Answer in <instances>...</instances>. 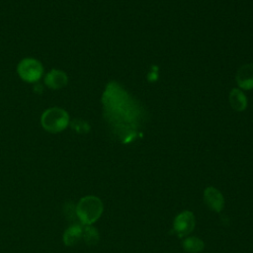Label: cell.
<instances>
[{"instance_id": "6da1fadb", "label": "cell", "mask_w": 253, "mask_h": 253, "mask_svg": "<svg viewBox=\"0 0 253 253\" xmlns=\"http://www.w3.org/2000/svg\"><path fill=\"white\" fill-rule=\"evenodd\" d=\"M102 102L105 117L113 126L116 134L123 142L131 141L135 137L136 123L140 118L136 102L115 82L106 87Z\"/></svg>"}, {"instance_id": "7a4b0ae2", "label": "cell", "mask_w": 253, "mask_h": 253, "mask_svg": "<svg viewBox=\"0 0 253 253\" xmlns=\"http://www.w3.org/2000/svg\"><path fill=\"white\" fill-rule=\"evenodd\" d=\"M103 203L96 196L83 197L77 204L75 211L79 220L85 225L94 223L103 212Z\"/></svg>"}, {"instance_id": "3957f363", "label": "cell", "mask_w": 253, "mask_h": 253, "mask_svg": "<svg viewBox=\"0 0 253 253\" xmlns=\"http://www.w3.org/2000/svg\"><path fill=\"white\" fill-rule=\"evenodd\" d=\"M41 124L47 132L58 133L64 130L69 125V115L61 108L52 107L42 113Z\"/></svg>"}, {"instance_id": "277c9868", "label": "cell", "mask_w": 253, "mask_h": 253, "mask_svg": "<svg viewBox=\"0 0 253 253\" xmlns=\"http://www.w3.org/2000/svg\"><path fill=\"white\" fill-rule=\"evenodd\" d=\"M17 72L23 81L28 83H36L41 79L43 73V67L38 59L27 57L19 62Z\"/></svg>"}, {"instance_id": "5b68a950", "label": "cell", "mask_w": 253, "mask_h": 253, "mask_svg": "<svg viewBox=\"0 0 253 253\" xmlns=\"http://www.w3.org/2000/svg\"><path fill=\"white\" fill-rule=\"evenodd\" d=\"M195 227V216L193 212L185 211L180 212L174 219L173 228L179 237L189 234Z\"/></svg>"}, {"instance_id": "8992f818", "label": "cell", "mask_w": 253, "mask_h": 253, "mask_svg": "<svg viewBox=\"0 0 253 253\" xmlns=\"http://www.w3.org/2000/svg\"><path fill=\"white\" fill-rule=\"evenodd\" d=\"M204 200L207 206L212 211L219 212L224 206V199L222 194L213 187H208L204 192Z\"/></svg>"}, {"instance_id": "52a82bcc", "label": "cell", "mask_w": 253, "mask_h": 253, "mask_svg": "<svg viewBox=\"0 0 253 253\" xmlns=\"http://www.w3.org/2000/svg\"><path fill=\"white\" fill-rule=\"evenodd\" d=\"M68 78L64 71L59 69H51L44 77L45 85L53 90H58L67 85Z\"/></svg>"}, {"instance_id": "ba28073f", "label": "cell", "mask_w": 253, "mask_h": 253, "mask_svg": "<svg viewBox=\"0 0 253 253\" xmlns=\"http://www.w3.org/2000/svg\"><path fill=\"white\" fill-rule=\"evenodd\" d=\"M236 81L240 88L250 90L253 88V64H245L239 68Z\"/></svg>"}, {"instance_id": "9c48e42d", "label": "cell", "mask_w": 253, "mask_h": 253, "mask_svg": "<svg viewBox=\"0 0 253 253\" xmlns=\"http://www.w3.org/2000/svg\"><path fill=\"white\" fill-rule=\"evenodd\" d=\"M83 228L79 224H72L63 233V242L67 246L75 245L82 237Z\"/></svg>"}, {"instance_id": "30bf717a", "label": "cell", "mask_w": 253, "mask_h": 253, "mask_svg": "<svg viewBox=\"0 0 253 253\" xmlns=\"http://www.w3.org/2000/svg\"><path fill=\"white\" fill-rule=\"evenodd\" d=\"M229 101L232 108L237 111H242L246 107V98L244 94L237 89H234L231 91L229 96Z\"/></svg>"}, {"instance_id": "8fae6325", "label": "cell", "mask_w": 253, "mask_h": 253, "mask_svg": "<svg viewBox=\"0 0 253 253\" xmlns=\"http://www.w3.org/2000/svg\"><path fill=\"white\" fill-rule=\"evenodd\" d=\"M183 247L188 253H199L204 249V242L196 236L187 237L183 241Z\"/></svg>"}, {"instance_id": "7c38bea8", "label": "cell", "mask_w": 253, "mask_h": 253, "mask_svg": "<svg viewBox=\"0 0 253 253\" xmlns=\"http://www.w3.org/2000/svg\"><path fill=\"white\" fill-rule=\"evenodd\" d=\"M82 237L88 245H96L99 242V232L92 225H85L82 230Z\"/></svg>"}, {"instance_id": "4fadbf2b", "label": "cell", "mask_w": 253, "mask_h": 253, "mask_svg": "<svg viewBox=\"0 0 253 253\" xmlns=\"http://www.w3.org/2000/svg\"><path fill=\"white\" fill-rule=\"evenodd\" d=\"M72 127L78 131V132H86L89 129L88 124L86 122H82V121H74L72 123Z\"/></svg>"}]
</instances>
